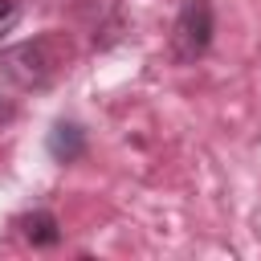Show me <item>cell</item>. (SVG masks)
Here are the masks:
<instances>
[{"instance_id": "5b68a950", "label": "cell", "mask_w": 261, "mask_h": 261, "mask_svg": "<svg viewBox=\"0 0 261 261\" xmlns=\"http://www.w3.org/2000/svg\"><path fill=\"white\" fill-rule=\"evenodd\" d=\"M20 24V4L16 0H0V41Z\"/></svg>"}, {"instance_id": "3957f363", "label": "cell", "mask_w": 261, "mask_h": 261, "mask_svg": "<svg viewBox=\"0 0 261 261\" xmlns=\"http://www.w3.org/2000/svg\"><path fill=\"white\" fill-rule=\"evenodd\" d=\"M45 151L53 155V163H77L86 155V126L77 118H57L45 135Z\"/></svg>"}, {"instance_id": "8992f818", "label": "cell", "mask_w": 261, "mask_h": 261, "mask_svg": "<svg viewBox=\"0 0 261 261\" xmlns=\"http://www.w3.org/2000/svg\"><path fill=\"white\" fill-rule=\"evenodd\" d=\"M8 118H12V106H0V126H4Z\"/></svg>"}, {"instance_id": "277c9868", "label": "cell", "mask_w": 261, "mask_h": 261, "mask_svg": "<svg viewBox=\"0 0 261 261\" xmlns=\"http://www.w3.org/2000/svg\"><path fill=\"white\" fill-rule=\"evenodd\" d=\"M12 228L20 232V241H29L33 249H53L61 245V224L49 208H29L20 216H12Z\"/></svg>"}, {"instance_id": "6da1fadb", "label": "cell", "mask_w": 261, "mask_h": 261, "mask_svg": "<svg viewBox=\"0 0 261 261\" xmlns=\"http://www.w3.org/2000/svg\"><path fill=\"white\" fill-rule=\"evenodd\" d=\"M65 65H69V41L61 33H41L33 41L0 49V77H8L20 90H49Z\"/></svg>"}, {"instance_id": "7a4b0ae2", "label": "cell", "mask_w": 261, "mask_h": 261, "mask_svg": "<svg viewBox=\"0 0 261 261\" xmlns=\"http://www.w3.org/2000/svg\"><path fill=\"white\" fill-rule=\"evenodd\" d=\"M216 37V8L212 0H184L175 20H171V37H167V53L175 65H196Z\"/></svg>"}]
</instances>
